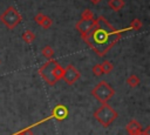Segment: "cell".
Segmentation results:
<instances>
[{
  "label": "cell",
  "mask_w": 150,
  "mask_h": 135,
  "mask_svg": "<svg viewBox=\"0 0 150 135\" xmlns=\"http://www.w3.org/2000/svg\"><path fill=\"white\" fill-rule=\"evenodd\" d=\"M125 130L129 135H138L139 133H142L143 128L137 120H130L125 126Z\"/></svg>",
  "instance_id": "obj_8"
},
{
  "label": "cell",
  "mask_w": 150,
  "mask_h": 135,
  "mask_svg": "<svg viewBox=\"0 0 150 135\" xmlns=\"http://www.w3.org/2000/svg\"><path fill=\"white\" fill-rule=\"evenodd\" d=\"M59 65V62L56 61V60H54V59H52V60H47V62H45L40 68H39V74H40V76L43 79V81L47 83V85H49V86H54L57 81L54 79V76H53V72H54V68L56 67Z\"/></svg>",
  "instance_id": "obj_5"
},
{
  "label": "cell",
  "mask_w": 150,
  "mask_h": 135,
  "mask_svg": "<svg viewBox=\"0 0 150 135\" xmlns=\"http://www.w3.org/2000/svg\"><path fill=\"white\" fill-rule=\"evenodd\" d=\"M93 27H94V20H84V19H81L75 25V28L81 33V36L86 35Z\"/></svg>",
  "instance_id": "obj_7"
},
{
  "label": "cell",
  "mask_w": 150,
  "mask_h": 135,
  "mask_svg": "<svg viewBox=\"0 0 150 135\" xmlns=\"http://www.w3.org/2000/svg\"><path fill=\"white\" fill-rule=\"evenodd\" d=\"M122 33L107 19L98 16L94 20V27L82 36V40L98 55H105L121 39Z\"/></svg>",
  "instance_id": "obj_1"
},
{
  "label": "cell",
  "mask_w": 150,
  "mask_h": 135,
  "mask_svg": "<svg viewBox=\"0 0 150 135\" xmlns=\"http://www.w3.org/2000/svg\"><path fill=\"white\" fill-rule=\"evenodd\" d=\"M52 25H53V21H52V19H50L49 16H47V15H45L43 20H42V21H41V23H40V26H41L42 28H45V29L50 28V27H52Z\"/></svg>",
  "instance_id": "obj_16"
},
{
  "label": "cell",
  "mask_w": 150,
  "mask_h": 135,
  "mask_svg": "<svg viewBox=\"0 0 150 135\" xmlns=\"http://www.w3.org/2000/svg\"><path fill=\"white\" fill-rule=\"evenodd\" d=\"M91 95L102 103H108V101L115 95V89L107 82V81H100L91 90Z\"/></svg>",
  "instance_id": "obj_3"
},
{
  "label": "cell",
  "mask_w": 150,
  "mask_h": 135,
  "mask_svg": "<svg viewBox=\"0 0 150 135\" xmlns=\"http://www.w3.org/2000/svg\"><path fill=\"white\" fill-rule=\"evenodd\" d=\"M117 116H118L117 112L108 103H102L94 112V117L96 119V121L105 128H108L117 119Z\"/></svg>",
  "instance_id": "obj_2"
},
{
  "label": "cell",
  "mask_w": 150,
  "mask_h": 135,
  "mask_svg": "<svg viewBox=\"0 0 150 135\" xmlns=\"http://www.w3.org/2000/svg\"><path fill=\"white\" fill-rule=\"evenodd\" d=\"M108 6L114 12H120L124 7V0H109L108 1Z\"/></svg>",
  "instance_id": "obj_10"
},
{
  "label": "cell",
  "mask_w": 150,
  "mask_h": 135,
  "mask_svg": "<svg viewBox=\"0 0 150 135\" xmlns=\"http://www.w3.org/2000/svg\"><path fill=\"white\" fill-rule=\"evenodd\" d=\"M63 74H64V68H62L61 66H60V63L54 68V72H53V76H54V79L56 80V81H59V80H61L62 77H63Z\"/></svg>",
  "instance_id": "obj_14"
},
{
  "label": "cell",
  "mask_w": 150,
  "mask_h": 135,
  "mask_svg": "<svg viewBox=\"0 0 150 135\" xmlns=\"http://www.w3.org/2000/svg\"><path fill=\"white\" fill-rule=\"evenodd\" d=\"M80 76H81V74H80L79 69L75 68L73 65H68L64 68V74H63V77L62 79H63V81L67 85L71 86V85H74L80 79Z\"/></svg>",
  "instance_id": "obj_6"
},
{
  "label": "cell",
  "mask_w": 150,
  "mask_h": 135,
  "mask_svg": "<svg viewBox=\"0 0 150 135\" xmlns=\"http://www.w3.org/2000/svg\"><path fill=\"white\" fill-rule=\"evenodd\" d=\"M67 114H68L67 108H66L64 106H61V104H60V106L55 107L54 113H53V116H55L57 120H63V119H66Z\"/></svg>",
  "instance_id": "obj_9"
},
{
  "label": "cell",
  "mask_w": 150,
  "mask_h": 135,
  "mask_svg": "<svg viewBox=\"0 0 150 135\" xmlns=\"http://www.w3.org/2000/svg\"><path fill=\"white\" fill-rule=\"evenodd\" d=\"M21 38H22V40H23L26 43H32V42L35 40V34H34V32H32V31L28 29V31H26V32L22 33Z\"/></svg>",
  "instance_id": "obj_11"
},
{
  "label": "cell",
  "mask_w": 150,
  "mask_h": 135,
  "mask_svg": "<svg viewBox=\"0 0 150 135\" xmlns=\"http://www.w3.org/2000/svg\"><path fill=\"white\" fill-rule=\"evenodd\" d=\"M43 18H45V14H42V13H38V14L34 16V21H35L38 25H40L41 21L43 20Z\"/></svg>",
  "instance_id": "obj_20"
},
{
  "label": "cell",
  "mask_w": 150,
  "mask_h": 135,
  "mask_svg": "<svg viewBox=\"0 0 150 135\" xmlns=\"http://www.w3.org/2000/svg\"><path fill=\"white\" fill-rule=\"evenodd\" d=\"M142 21L139 20V19H134L131 22H130V28H132V29H135V31H138V29H141V27H142Z\"/></svg>",
  "instance_id": "obj_19"
},
{
  "label": "cell",
  "mask_w": 150,
  "mask_h": 135,
  "mask_svg": "<svg viewBox=\"0 0 150 135\" xmlns=\"http://www.w3.org/2000/svg\"><path fill=\"white\" fill-rule=\"evenodd\" d=\"M91 72L95 76H101L103 75V70H102V67H101V63H96L93 68H91Z\"/></svg>",
  "instance_id": "obj_18"
},
{
  "label": "cell",
  "mask_w": 150,
  "mask_h": 135,
  "mask_svg": "<svg viewBox=\"0 0 150 135\" xmlns=\"http://www.w3.org/2000/svg\"><path fill=\"white\" fill-rule=\"evenodd\" d=\"M81 19L84 20H94V13L90 9H84L81 14Z\"/></svg>",
  "instance_id": "obj_17"
},
{
  "label": "cell",
  "mask_w": 150,
  "mask_h": 135,
  "mask_svg": "<svg viewBox=\"0 0 150 135\" xmlns=\"http://www.w3.org/2000/svg\"><path fill=\"white\" fill-rule=\"evenodd\" d=\"M16 135H19V134H16Z\"/></svg>",
  "instance_id": "obj_24"
},
{
  "label": "cell",
  "mask_w": 150,
  "mask_h": 135,
  "mask_svg": "<svg viewBox=\"0 0 150 135\" xmlns=\"http://www.w3.org/2000/svg\"><path fill=\"white\" fill-rule=\"evenodd\" d=\"M101 67H102V70H103V74H109L110 72H112L114 69V66L111 62H109L108 60H104L102 63H101Z\"/></svg>",
  "instance_id": "obj_15"
},
{
  "label": "cell",
  "mask_w": 150,
  "mask_h": 135,
  "mask_svg": "<svg viewBox=\"0 0 150 135\" xmlns=\"http://www.w3.org/2000/svg\"><path fill=\"white\" fill-rule=\"evenodd\" d=\"M41 53H42V55L47 59V60H52L53 58H54V49L50 47V46H45L43 48H42V50H41Z\"/></svg>",
  "instance_id": "obj_12"
},
{
  "label": "cell",
  "mask_w": 150,
  "mask_h": 135,
  "mask_svg": "<svg viewBox=\"0 0 150 135\" xmlns=\"http://www.w3.org/2000/svg\"><path fill=\"white\" fill-rule=\"evenodd\" d=\"M127 83H128V86L131 87V88L137 87V86L139 85V79H138L137 75L131 74V75H129V76L127 77Z\"/></svg>",
  "instance_id": "obj_13"
},
{
  "label": "cell",
  "mask_w": 150,
  "mask_h": 135,
  "mask_svg": "<svg viewBox=\"0 0 150 135\" xmlns=\"http://www.w3.org/2000/svg\"><path fill=\"white\" fill-rule=\"evenodd\" d=\"M19 135H33V133H32V130H30L29 128H26V129L21 130V131L19 133Z\"/></svg>",
  "instance_id": "obj_21"
},
{
  "label": "cell",
  "mask_w": 150,
  "mask_h": 135,
  "mask_svg": "<svg viewBox=\"0 0 150 135\" xmlns=\"http://www.w3.org/2000/svg\"><path fill=\"white\" fill-rule=\"evenodd\" d=\"M90 2H93V4H98L100 1H102V0H89Z\"/></svg>",
  "instance_id": "obj_23"
},
{
  "label": "cell",
  "mask_w": 150,
  "mask_h": 135,
  "mask_svg": "<svg viewBox=\"0 0 150 135\" xmlns=\"http://www.w3.org/2000/svg\"><path fill=\"white\" fill-rule=\"evenodd\" d=\"M22 20V16L21 14L19 13V11L13 7V6H9L7 7L0 15V21L8 28V29H13L15 28Z\"/></svg>",
  "instance_id": "obj_4"
},
{
  "label": "cell",
  "mask_w": 150,
  "mask_h": 135,
  "mask_svg": "<svg viewBox=\"0 0 150 135\" xmlns=\"http://www.w3.org/2000/svg\"><path fill=\"white\" fill-rule=\"evenodd\" d=\"M138 135H150V126H146L144 130H142V133H139Z\"/></svg>",
  "instance_id": "obj_22"
}]
</instances>
